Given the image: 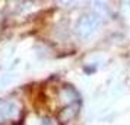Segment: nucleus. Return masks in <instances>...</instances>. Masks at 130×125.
Here are the masks:
<instances>
[{
  "instance_id": "f257e3e1",
  "label": "nucleus",
  "mask_w": 130,
  "mask_h": 125,
  "mask_svg": "<svg viewBox=\"0 0 130 125\" xmlns=\"http://www.w3.org/2000/svg\"><path fill=\"white\" fill-rule=\"evenodd\" d=\"M100 23H101V18L96 13H94V12L85 13L77 20V25H76L77 35L82 36V38H86L100 26Z\"/></svg>"
}]
</instances>
